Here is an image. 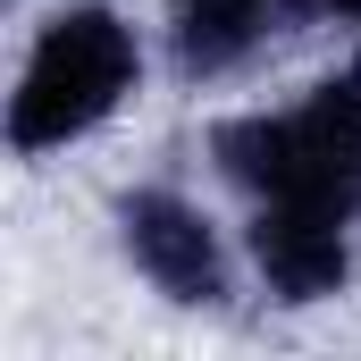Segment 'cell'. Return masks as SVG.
<instances>
[{"mask_svg":"<svg viewBox=\"0 0 361 361\" xmlns=\"http://www.w3.org/2000/svg\"><path fill=\"white\" fill-rule=\"evenodd\" d=\"M143 76L135 25L101 0H68L59 17H42L17 92H8V152L17 160H51L68 143H85L92 126H109L126 109V92Z\"/></svg>","mask_w":361,"mask_h":361,"instance_id":"1","label":"cell"},{"mask_svg":"<svg viewBox=\"0 0 361 361\" xmlns=\"http://www.w3.org/2000/svg\"><path fill=\"white\" fill-rule=\"evenodd\" d=\"M210 160L252 202H269V193H319V202L361 210V76H328L294 109L227 118L210 135Z\"/></svg>","mask_w":361,"mask_h":361,"instance_id":"2","label":"cell"},{"mask_svg":"<svg viewBox=\"0 0 361 361\" xmlns=\"http://www.w3.org/2000/svg\"><path fill=\"white\" fill-rule=\"evenodd\" d=\"M118 244L152 277V294H169L177 311H219L227 302V252H219V227L202 219V202H185L169 185H135L118 202Z\"/></svg>","mask_w":361,"mask_h":361,"instance_id":"3","label":"cell"},{"mask_svg":"<svg viewBox=\"0 0 361 361\" xmlns=\"http://www.w3.org/2000/svg\"><path fill=\"white\" fill-rule=\"evenodd\" d=\"M345 202H319V193H269L252 202V269L277 302H328L345 294V269H353V244H345Z\"/></svg>","mask_w":361,"mask_h":361,"instance_id":"4","label":"cell"},{"mask_svg":"<svg viewBox=\"0 0 361 361\" xmlns=\"http://www.w3.org/2000/svg\"><path fill=\"white\" fill-rule=\"evenodd\" d=\"M277 8L286 0H177L169 51H177V68L193 85H219V76L261 59V42L277 34Z\"/></svg>","mask_w":361,"mask_h":361,"instance_id":"5","label":"cell"}]
</instances>
